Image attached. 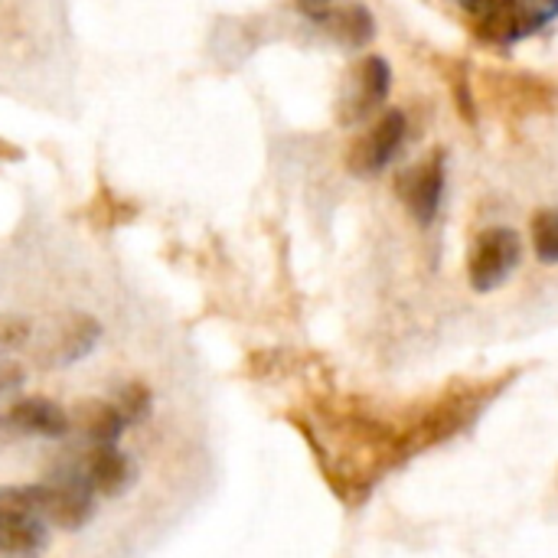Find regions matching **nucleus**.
Returning <instances> with one entry per match:
<instances>
[{"label":"nucleus","mask_w":558,"mask_h":558,"mask_svg":"<svg viewBox=\"0 0 558 558\" xmlns=\"http://www.w3.org/2000/svg\"><path fill=\"white\" fill-rule=\"evenodd\" d=\"M52 474L78 481L95 497H121L134 484V461L118 445H75L62 451Z\"/></svg>","instance_id":"obj_1"},{"label":"nucleus","mask_w":558,"mask_h":558,"mask_svg":"<svg viewBox=\"0 0 558 558\" xmlns=\"http://www.w3.org/2000/svg\"><path fill=\"white\" fill-rule=\"evenodd\" d=\"M26 497H29L33 513L49 530L75 533V530L88 526V520L95 517V494L88 487H82L78 481H69V477L52 474L43 484H29Z\"/></svg>","instance_id":"obj_2"},{"label":"nucleus","mask_w":558,"mask_h":558,"mask_svg":"<svg viewBox=\"0 0 558 558\" xmlns=\"http://www.w3.org/2000/svg\"><path fill=\"white\" fill-rule=\"evenodd\" d=\"M389 85H392V69L383 56L360 59L347 72L343 88L337 95V121L343 128H356L366 118H373L379 105L389 98Z\"/></svg>","instance_id":"obj_3"},{"label":"nucleus","mask_w":558,"mask_h":558,"mask_svg":"<svg viewBox=\"0 0 558 558\" xmlns=\"http://www.w3.org/2000/svg\"><path fill=\"white\" fill-rule=\"evenodd\" d=\"M49 526L33 513L26 487H0V558H39Z\"/></svg>","instance_id":"obj_4"},{"label":"nucleus","mask_w":558,"mask_h":558,"mask_svg":"<svg viewBox=\"0 0 558 558\" xmlns=\"http://www.w3.org/2000/svg\"><path fill=\"white\" fill-rule=\"evenodd\" d=\"M523 258V242L513 229L507 226H494V229H484L477 239H474V248H471V258H468V278H471V288L487 294V291H497L520 265Z\"/></svg>","instance_id":"obj_5"},{"label":"nucleus","mask_w":558,"mask_h":558,"mask_svg":"<svg viewBox=\"0 0 558 558\" xmlns=\"http://www.w3.org/2000/svg\"><path fill=\"white\" fill-rule=\"evenodd\" d=\"M402 141H405V114L399 108H392L350 144L347 170L356 177H376L399 154Z\"/></svg>","instance_id":"obj_6"},{"label":"nucleus","mask_w":558,"mask_h":558,"mask_svg":"<svg viewBox=\"0 0 558 558\" xmlns=\"http://www.w3.org/2000/svg\"><path fill=\"white\" fill-rule=\"evenodd\" d=\"M396 193L405 203V209L412 213V219L418 226H428L438 216V206L445 196V157H441V150H435L425 160L402 170L396 180Z\"/></svg>","instance_id":"obj_7"},{"label":"nucleus","mask_w":558,"mask_h":558,"mask_svg":"<svg viewBox=\"0 0 558 558\" xmlns=\"http://www.w3.org/2000/svg\"><path fill=\"white\" fill-rule=\"evenodd\" d=\"M101 337L98 320L85 317V314H69L62 320H56L46 337L36 340V360L43 366H65L75 363L78 356H85Z\"/></svg>","instance_id":"obj_8"},{"label":"nucleus","mask_w":558,"mask_h":558,"mask_svg":"<svg viewBox=\"0 0 558 558\" xmlns=\"http://www.w3.org/2000/svg\"><path fill=\"white\" fill-rule=\"evenodd\" d=\"M0 428L23 435V438H65L69 412L46 396H26V399H16L0 415Z\"/></svg>","instance_id":"obj_9"},{"label":"nucleus","mask_w":558,"mask_h":558,"mask_svg":"<svg viewBox=\"0 0 558 558\" xmlns=\"http://www.w3.org/2000/svg\"><path fill=\"white\" fill-rule=\"evenodd\" d=\"M69 432L78 435V445H118L124 422L108 399H82L69 412Z\"/></svg>","instance_id":"obj_10"},{"label":"nucleus","mask_w":558,"mask_h":558,"mask_svg":"<svg viewBox=\"0 0 558 558\" xmlns=\"http://www.w3.org/2000/svg\"><path fill=\"white\" fill-rule=\"evenodd\" d=\"M337 43L343 46H369L373 36H376V20L373 13L363 7V3H340V7H330L320 20H317Z\"/></svg>","instance_id":"obj_11"},{"label":"nucleus","mask_w":558,"mask_h":558,"mask_svg":"<svg viewBox=\"0 0 558 558\" xmlns=\"http://www.w3.org/2000/svg\"><path fill=\"white\" fill-rule=\"evenodd\" d=\"M471 10L477 16V33L490 43H513L526 36L517 16V0H474Z\"/></svg>","instance_id":"obj_12"},{"label":"nucleus","mask_w":558,"mask_h":558,"mask_svg":"<svg viewBox=\"0 0 558 558\" xmlns=\"http://www.w3.org/2000/svg\"><path fill=\"white\" fill-rule=\"evenodd\" d=\"M108 402L121 415L124 428L128 425H137V422H144L150 415V389L144 383H124V386H118Z\"/></svg>","instance_id":"obj_13"},{"label":"nucleus","mask_w":558,"mask_h":558,"mask_svg":"<svg viewBox=\"0 0 558 558\" xmlns=\"http://www.w3.org/2000/svg\"><path fill=\"white\" fill-rule=\"evenodd\" d=\"M533 248L546 265H558V209H543L533 216Z\"/></svg>","instance_id":"obj_14"},{"label":"nucleus","mask_w":558,"mask_h":558,"mask_svg":"<svg viewBox=\"0 0 558 558\" xmlns=\"http://www.w3.org/2000/svg\"><path fill=\"white\" fill-rule=\"evenodd\" d=\"M517 16L523 33H533L558 16V0H517Z\"/></svg>","instance_id":"obj_15"},{"label":"nucleus","mask_w":558,"mask_h":558,"mask_svg":"<svg viewBox=\"0 0 558 558\" xmlns=\"http://www.w3.org/2000/svg\"><path fill=\"white\" fill-rule=\"evenodd\" d=\"M33 337V324L20 314H0V350H20Z\"/></svg>","instance_id":"obj_16"},{"label":"nucleus","mask_w":558,"mask_h":558,"mask_svg":"<svg viewBox=\"0 0 558 558\" xmlns=\"http://www.w3.org/2000/svg\"><path fill=\"white\" fill-rule=\"evenodd\" d=\"M23 366L20 363H13V360H3L0 356V396H7V392H13L20 383H23Z\"/></svg>","instance_id":"obj_17"},{"label":"nucleus","mask_w":558,"mask_h":558,"mask_svg":"<svg viewBox=\"0 0 558 558\" xmlns=\"http://www.w3.org/2000/svg\"><path fill=\"white\" fill-rule=\"evenodd\" d=\"M294 7L311 20H320L330 7H337V0H294Z\"/></svg>","instance_id":"obj_18"}]
</instances>
